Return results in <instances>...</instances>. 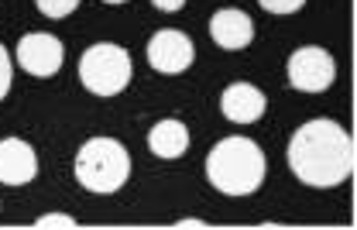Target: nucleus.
<instances>
[{
	"label": "nucleus",
	"instance_id": "nucleus-14",
	"mask_svg": "<svg viewBox=\"0 0 357 230\" xmlns=\"http://www.w3.org/2000/svg\"><path fill=\"white\" fill-rule=\"evenodd\" d=\"M258 3L265 7L268 14H296V10H303L306 0H258Z\"/></svg>",
	"mask_w": 357,
	"mask_h": 230
},
{
	"label": "nucleus",
	"instance_id": "nucleus-6",
	"mask_svg": "<svg viewBox=\"0 0 357 230\" xmlns=\"http://www.w3.org/2000/svg\"><path fill=\"white\" fill-rule=\"evenodd\" d=\"M17 66L28 72V76H55L66 62V48L55 35H45V31H31L17 42L14 52Z\"/></svg>",
	"mask_w": 357,
	"mask_h": 230
},
{
	"label": "nucleus",
	"instance_id": "nucleus-1",
	"mask_svg": "<svg viewBox=\"0 0 357 230\" xmlns=\"http://www.w3.org/2000/svg\"><path fill=\"white\" fill-rule=\"evenodd\" d=\"M289 169L303 185L333 189L354 172V141L337 121H306L289 141Z\"/></svg>",
	"mask_w": 357,
	"mask_h": 230
},
{
	"label": "nucleus",
	"instance_id": "nucleus-5",
	"mask_svg": "<svg viewBox=\"0 0 357 230\" xmlns=\"http://www.w3.org/2000/svg\"><path fill=\"white\" fill-rule=\"evenodd\" d=\"M337 79V62L326 48L303 45L292 52L289 59V83L299 93H323L333 86Z\"/></svg>",
	"mask_w": 357,
	"mask_h": 230
},
{
	"label": "nucleus",
	"instance_id": "nucleus-9",
	"mask_svg": "<svg viewBox=\"0 0 357 230\" xmlns=\"http://www.w3.org/2000/svg\"><path fill=\"white\" fill-rule=\"evenodd\" d=\"M210 38L213 45L223 48V52H237V48H248L251 38H255V21L237 10V7H223L210 17Z\"/></svg>",
	"mask_w": 357,
	"mask_h": 230
},
{
	"label": "nucleus",
	"instance_id": "nucleus-10",
	"mask_svg": "<svg viewBox=\"0 0 357 230\" xmlns=\"http://www.w3.org/2000/svg\"><path fill=\"white\" fill-rule=\"evenodd\" d=\"M265 107H268L265 93L258 90V86H251V83H230L220 96L223 117L234 121V124H255V121H261Z\"/></svg>",
	"mask_w": 357,
	"mask_h": 230
},
{
	"label": "nucleus",
	"instance_id": "nucleus-7",
	"mask_svg": "<svg viewBox=\"0 0 357 230\" xmlns=\"http://www.w3.org/2000/svg\"><path fill=\"white\" fill-rule=\"evenodd\" d=\"M196 59V48L192 42L176 31V28H165V31H155L151 42H148V62L151 69L165 72V76H176V72H185Z\"/></svg>",
	"mask_w": 357,
	"mask_h": 230
},
{
	"label": "nucleus",
	"instance_id": "nucleus-13",
	"mask_svg": "<svg viewBox=\"0 0 357 230\" xmlns=\"http://www.w3.org/2000/svg\"><path fill=\"white\" fill-rule=\"evenodd\" d=\"M10 83H14V66H10V52L0 45V100L10 93Z\"/></svg>",
	"mask_w": 357,
	"mask_h": 230
},
{
	"label": "nucleus",
	"instance_id": "nucleus-8",
	"mask_svg": "<svg viewBox=\"0 0 357 230\" xmlns=\"http://www.w3.org/2000/svg\"><path fill=\"white\" fill-rule=\"evenodd\" d=\"M38 176V155L24 138H3L0 141V183L3 185H24Z\"/></svg>",
	"mask_w": 357,
	"mask_h": 230
},
{
	"label": "nucleus",
	"instance_id": "nucleus-18",
	"mask_svg": "<svg viewBox=\"0 0 357 230\" xmlns=\"http://www.w3.org/2000/svg\"><path fill=\"white\" fill-rule=\"evenodd\" d=\"M103 3H128V0H103Z\"/></svg>",
	"mask_w": 357,
	"mask_h": 230
},
{
	"label": "nucleus",
	"instance_id": "nucleus-12",
	"mask_svg": "<svg viewBox=\"0 0 357 230\" xmlns=\"http://www.w3.org/2000/svg\"><path fill=\"white\" fill-rule=\"evenodd\" d=\"M35 7L42 10L45 17H69L76 7H79V0H35Z\"/></svg>",
	"mask_w": 357,
	"mask_h": 230
},
{
	"label": "nucleus",
	"instance_id": "nucleus-4",
	"mask_svg": "<svg viewBox=\"0 0 357 230\" xmlns=\"http://www.w3.org/2000/svg\"><path fill=\"white\" fill-rule=\"evenodd\" d=\"M79 83L93 96H117L131 83V55L114 42L89 45L79 59Z\"/></svg>",
	"mask_w": 357,
	"mask_h": 230
},
{
	"label": "nucleus",
	"instance_id": "nucleus-17",
	"mask_svg": "<svg viewBox=\"0 0 357 230\" xmlns=\"http://www.w3.org/2000/svg\"><path fill=\"white\" fill-rule=\"evenodd\" d=\"M178 227H206V224H203V220H192V217H189V220H178Z\"/></svg>",
	"mask_w": 357,
	"mask_h": 230
},
{
	"label": "nucleus",
	"instance_id": "nucleus-16",
	"mask_svg": "<svg viewBox=\"0 0 357 230\" xmlns=\"http://www.w3.org/2000/svg\"><path fill=\"white\" fill-rule=\"evenodd\" d=\"M158 10H165V14H178L182 7H185V0H151Z\"/></svg>",
	"mask_w": 357,
	"mask_h": 230
},
{
	"label": "nucleus",
	"instance_id": "nucleus-3",
	"mask_svg": "<svg viewBox=\"0 0 357 230\" xmlns=\"http://www.w3.org/2000/svg\"><path fill=\"white\" fill-rule=\"evenodd\" d=\"M131 176V155L114 138H89L76 151V183L86 192L107 196L117 192Z\"/></svg>",
	"mask_w": 357,
	"mask_h": 230
},
{
	"label": "nucleus",
	"instance_id": "nucleus-11",
	"mask_svg": "<svg viewBox=\"0 0 357 230\" xmlns=\"http://www.w3.org/2000/svg\"><path fill=\"white\" fill-rule=\"evenodd\" d=\"M148 148L158 155V158H178L185 155L189 148V128L182 121H158L151 131H148Z\"/></svg>",
	"mask_w": 357,
	"mask_h": 230
},
{
	"label": "nucleus",
	"instance_id": "nucleus-15",
	"mask_svg": "<svg viewBox=\"0 0 357 230\" xmlns=\"http://www.w3.org/2000/svg\"><path fill=\"white\" fill-rule=\"evenodd\" d=\"M35 227H76V220L69 213H45L35 220Z\"/></svg>",
	"mask_w": 357,
	"mask_h": 230
},
{
	"label": "nucleus",
	"instance_id": "nucleus-2",
	"mask_svg": "<svg viewBox=\"0 0 357 230\" xmlns=\"http://www.w3.org/2000/svg\"><path fill=\"white\" fill-rule=\"evenodd\" d=\"M206 179L223 196H251L265 183V151L241 135L217 141L206 155Z\"/></svg>",
	"mask_w": 357,
	"mask_h": 230
}]
</instances>
